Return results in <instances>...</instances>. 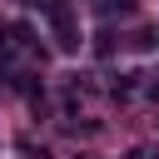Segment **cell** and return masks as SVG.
<instances>
[{"label": "cell", "instance_id": "1", "mask_svg": "<svg viewBox=\"0 0 159 159\" xmlns=\"http://www.w3.org/2000/svg\"><path fill=\"white\" fill-rule=\"evenodd\" d=\"M45 20H50L55 45H60L65 55L80 50V30H75V10H70V0H45Z\"/></svg>", "mask_w": 159, "mask_h": 159}, {"label": "cell", "instance_id": "2", "mask_svg": "<svg viewBox=\"0 0 159 159\" xmlns=\"http://www.w3.org/2000/svg\"><path fill=\"white\" fill-rule=\"evenodd\" d=\"M144 89H149V94H154V99H159V70H154V75H149V84H144Z\"/></svg>", "mask_w": 159, "mask_h": 159}]
</instances>
